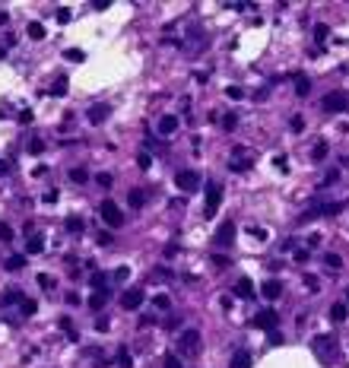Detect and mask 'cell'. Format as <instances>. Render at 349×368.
<instances>
[{"mask_svg": "<svg viewBox=\"0 0 349 368\" xmlns=\"http://www.w3.org/2000/svg\"><path fill=\"white\" fill-rule=\"evenodd\" d=\"M111 181H115L111 175H99V184H102V187H111Z\"/></svg>", "mask_w": 349, "mask_h": 368, "instance_id": "obj_50", "label": "cell"}, {"mask_svg": "<svg viewBox=\"0 0 349 368\" xmlns=\"http://www.w3.org/2000/svg\"><path fill=\"white\" fill-rule=\"evenodd\" d=\"M174 130H178V118H174V115L159 118V124H156V133H159V136H172Z\"/></svg>", "mask_w": 349, "mask_h": 368, "instance_id": "obj_9", "label": "cell"}, {"mask_svg": "<svg viewBox=\"0 0 349 368\" xmlns=\"http://www.w3.org/2000/svg\"><path fill=\"white\" fill-rule=\"evenodd\" d=\"M41 149H45V143H41V140H38V136H35V140L29 143V152H35V156H38V152H41Z\"/></svg>", "mask_w": 349, "mask_h": 368, "instance_id": "obj_44", "label": "cell"}, {"mask_svg": "<svg viewBox=\"0 0 349 368\" xmlns=\"http://www.w3.org/2000/svg\"><path fill=\"white\" fill-rule=\"evenodd\" d=\"M219 203H222V184H219V181H209V184H206V207H203V216L213 219L216 210H219Z\"/></svg>", "mask_w": 349, "mask_h": 368, "instance_id": "obj_2", "label": "cell"}, {"mask_svg": "<svg viewBox=\"0 0 349 368\" xmlns=\"http://www.w3.org/2000/svg\"><path fill=\"white\" fill-rule=\"evenodd\" d=\"M150 162H153V159L146 156V152H140V156H137V165H140V168H150Z\"/></svg>", "mask_w": 349, "mask_h": 368, "instance_id": "obj_46", "label": "cell"}, {"mask_svg": "<svg viewBox=\"0 0 349 368\" xmlns=\"http://www.w3.org/2000/svg\"><path fill=\"white\" fill-rule=\"evenodd\" d=\"M235 295H238V298H254V295H257L254 282H251L248 276H241L238 282H235Z\"/></svg>", "mask_w": 349, "mask_h": 368, "instance_id": "obj_14", "label": "cell"}, {"mask_svg": "<svg viewBox=\"0 0 349 368\" xmlns=\"http://www.w3.org/2000/svg\"><path fill=\"white\" fill-rule=\"evenodd\" d=\"M311 159H314V162H324V159H327V143H314Z\"/></svg>", "mask_w": 349, "mask_h": 368, "instance_id": "obj_26", "label": "cell"}, {"mask_svg": "<svg viewBox=\"0 0 349 368\" xmlns=\"http://www.w3.org/2000/svg\"><path fill=\"white\" fill-rule=\"evenodd\" d=\"M51 96H54V99H64L67 96V76H57V80L51 83Z\"/></svg>", "mask_w": 349, "mask_h": 368, "instance_id": "obj_19", "label": "cell"}, {"mask_svg": "<svg viewBox=\"0 0 349 368\" xmlns=\"http://www.w3.org/2000/svg\"><path fill=\"white\" fill-rule=\"evenodd\" d=\"M346 302H349V286H346Z\"/></svg>", "mask_w": 349, "mask_h": 368, "instance_id": "obj_55", "label": "cell"}, {"mask_svg": "<svg viewBox=\"0 0 349 368\" xmlns=\"http://www.w3.org/2000/svg\"><path fill=\"white\" fill-rule=\"evenodd\" d=\"M108 115H111V108H108V105H92L89 111H86L89 124H105V121H108Z\"/></svg>", "mask_w": 349, "mask_h": 368, "instance_id": "obj_12", "label": "cell"}, {"mask_svg": "<svg viewBox=\"0 0 349 368\" xmlns=\"http://www.w3.org/2000/svg\"><path fill=\"white\" fill-rule=\"evenodd\" d=\"M165 368H184V365H181V359L174 353H169V356H165Z\"/></svg>", "mask_w": 349, "mask_h": 368, "instance_id": "obj_37", "label": "cell"}, {"mask_svg": "<svg viewBox=\"0 0 349 368\" xmlns=\"http://www.w3.org/2000/svg\"><path fill=\"white\" fill-rule=\"evenodd\" d=\"M327 35H330V32H327V25H324V22H318V25H314V41H318V45H324V41H327Z\"/></svg>", "mask_w": 349, "mask_h": 368, "instance_id": "obj_28", "label": "cell"}, {"mask_svg": "<svg viewBox=\"0 0 349 368\" xmlns=\"http://www.w3.org/2000/svg\"><path fill=\"white\" fill-rule=\"evenodd\" d=\"M64 57H67V61H73V64L86 61V54H83V51H76V48H67V51H64Z\"/></svg>", "mask_w": 349, "mask_h": 368, "instance_id": "obj_31", "label": "cell"}, {"mask_svg": "<svg viewBox=\"0 0 349 368\" xmlns=\"http://www.w3.org/2000/svg\"><path fill=\"white\" fill-rule=\"evenodd\" d=\"M115 279H118V282H127V279H130V267H118V270H115Z\"/></svg>", "mask_w": 349, "mask_h": 368, "instance_id": "obj_38", "label": "cell"}, {"mask_svg": "<svg viewBox=\"0 0 349 368\" xmlns=\"http://www.w3.org/2000/svg\"><path fill=\"white\" fill-rule=\"evenodd\" d=\"M6 175H10V162L0 159V178H6Z\"/></svg>", "mask_w": 349, "mask_h": 368, "instance_id": "obj_47", "label": "cell"}, {"mask_svg": "<svg viewBox=\"0 0 349 368\" xmlns=\"http://www.w3.org/2000/svg\"><path fill=\"white\" fill-rule=\"evenodd\" d=\"M70 181H73V184H86V181H89L86 168H73V172H70Z\"/></svg>", "mask_w": 349, "mask_h": 368, "instance_id": "obj_30", "label": "cell"}, {"mask_svg": "<svg viewBox=\"0 0 349 368\" xmlns=\"http://www.w3.org/2000/svg\"><path fill=\"white\" fill-rule=\"evenodd\" d=\"M105 302H108V289H95V292L89 295V308H92V311H102Z\"/></svg>", "mask_w": 349, "mask_h": 368, "instance_id": "obj_15", "label": "cell"}, {"mask_svg": "<svg viewBox=\"0 0 349 368\" xmlns=\"http://www.w3.org/2000/svg\"><path fill=\"white\" fill-rule=\"evenodd\" d=\"M337 178H340V175H337V172H330V175H327V178H324V181H321V187H327V184H334V181H337Z\"/></svg>", "mask_w": 349, "mask_h": 368, "instance_id": "obj_51", "label": "cell"}, {"mask_svg": "<svg viewBox=\"0 0 349 368\" xmlns=\"http://www.w3.org/2000/svg\"><path fill=\"white\" fill-rule=\"evenodd\" d=\"M305 286H308L311 292H314V289H318V279H314V276H305Z\"/></svg>", "mask_w": 349, "mask_h": 368, "instance_id": "obj_53", "label": "cell"}, {"mask_svg": "<svg viewBox=\"0 0 349 368\" xmlns=\"http://www.w3.org/2000/svg\"><path fill=\"white\" fill-rule=\"evenodd\" d=\"M324 263H327V267H340V263H343V260H340V254H324Z\"/></svg>", "mask_w": 349, "mask_h": 368, "instance_id": "obj_40", "label": "cell"}, {"mask_svg": "<svg viewBox=\"0 0 349 368\" xmlns=\"http://www.w3.org/2000/svg\"><path fill=\"white\" fill-rule=\"evenodd\" d=\"M92 289H105V282H108V279H105V273H92Z\"/></svg>", "mask_w": 349, "mask_h": 368, "instance_id": "obj_36", "label": "cell"}, {"mask_svg": "<svg viewBox=\"0 0 349 368\" xmlns=\"http://www.w3.org/2000/svg\"><path fill=\"white\" fill-rule=\"evenodd\" d=\"M174 187H178V191H197V187H200V175L190 172V168H187V172H178V175H174Z\"/></svg>", "mask_w": 349, "mask_h": 368, "instance_id": "obj_6", "label": "cell"}, {"mask_svg": "<svg viewBox=\"0 0 349 368\" xmlns=\"http://www.w3.org/2000/svg\"><path fill=\"white\" fill-rule=\"evenodd\" d=\"M57 22H60V25L70 22V10H67V6H60V10H57Z\"/></svg>", "mask_w": 349, "mask_h": 368, "instance_id": "obj_43", "label": "cell"}, {"mask_svg": "<svg viewBox=\"0 0 349 368\" xmlns=\"http://www.w3.org/2000/svg\"><path fill=\"white\" fill-rule=\"evenodd\" d=\"M143 298H146V295H143V289H137V286H134V289H127V292H124L121 305H124V311H137V308L143 305Z\"/></svg>", "mask_w": 349, "mask_h": 368, "instance_id": "obj_8", "label": "cell"}, {"mask_svg": "<svg viewBox=\"0 0 349 368\" xmlns=\"http://www.w3.org/2000/svg\"><path fill=\"white\" fill-rule=\"evenodd\" d=\"M19 311H22V318H32V314L38 311V302H35V298H29V295H25L22 302H19Z\"/></svg>", "mask_w": 349, "mask_h": 368, "instance_id": "obj_21", "label": "cell"}, {"mask_svg": "<svg viewBox=\"0 0 349 368\" xmlns=\"http://www.w3.org/2000/svg\"><path fill=\"white\" fill-rule=\"evenodd\" d=\"M153 305H156V308H159V311H169V308H172V298H169V295H165V292H159V295H156V298H153Z\"/></svg>", "mask_w": 349, "mask_h": 368, "instance_id": "obj_27", "label": "cell"}, {"mask_svg": "<svg viewBox=\"0 0 349 368\" xmlns=\"http://www.w3.org/2000/svg\"><path fill=\"white\" fill-rule=\"evenodd\" d=\"M67 232L80 235V232H83V219H80V216H70V219H67Z\"/></svg>", "mask_w": 349, "mask_h": 368, "instance_id": "obj_29", "label": "cell"}, {"mask_svg": "<svg viewBox=\"0 0 349 368\" xmlns=\"http://www.w3.org/2000/svg\"><path fill=\"white\" fill-rule=\"evenodd\" d=\"M251 365H254V359H251V349H235V353H232L229 368H251Z\"/></svg>", "mask_w": 349, "mask_h": 368, "instance_id": "obj_10", "label": "cell"}, {"mask_svg": "<svg viewBox=\"0 0 349 368\" xmlns=\"http://www.w3.org/2000/svg\"><path fill=\"white\" fill-rule=\"evenodd\" d=\"M38 286H41V289H54V279L45 276V273H38Z\"/></svg>", "mask_w": 349, "mask_h": 368, "instance_id": "obj_42", "label": "cell"}, {"mask_svg": "<svg viewBox=\"0 0 349 368\" xmlns=\"http://www.w3.org/2000/svg\"><path fill=\"white\" fill-rule=\"evenodd\" d=\"M232 238H235V222H229V219H225L222 226L216 229V238H213V242H216V245H229Z\"/></svg>", "mask_w": 349, "mask_h": 368, "instance_id": "obj_11", "label": "cell"}, {"mask_svg": "<svg viewBox=\"0 0 349 368\" xmlns=\"http://www.w3.org/2000/svg\"><path fill=\"white\" fill-rule=\"evenodd\" d=\"M260 295H264V298H279V295H283V286H279L276 279H267L264 286H260Z\"/></svg>", "mask_w": 349, "mask_h": 368, "instance_id": "obj_16", "label": "cell"}, {"mask_svg": "<svg viewBox=\"0 0 349 368\" xmlns=\"http://www.w3.org/2000/svg\"><path fill=\"white\" fill-rule=\"evenodd\" d=\"M273 165L279 168V172H286V168H289V159H286V156H276V159H273Z\"/></svg>", "mask_w": 349, "mask_h": 368, "instance_id": "obj_45", "label": "cell"}, {"mask_svg": "<svg viewBox=\"0 0 349 368\" xmlns=\"http://www.w3.org/2000/svg\"><path fill=\"white\" fill-rule=\"evenodd\" d=\"M337 213H343V203H330V207H324V216H337Z\"/></svg>", "mask_w": 349, "mask_h": 368, "instance_id": "obj_41", "label": "cell"}, {"mask_svg": "<svg viewBox=\"0 0 349 368\" xmlns=\"http://www.w3.org/2000/svg\"><path fill=\"white\" fill-rule=\"evenodd\" d=\"M99 216L108 222L111 229H121V226H124V210H121L118 203L111 200V197H105V200L99 203Z\"/></svg>", "mask_w": 349, "mask_h": 368, "instance_id": "obj_1", "label": "cell"}, {"mask_svg": "<svg viewBox=\"0 0 349 368\" xmlns=\"http://www.w3.org/2000/svg\"><path fill=\"white\" fill-rule=\"evenodd\" d=\"M6 19H10V16H6L3 10H0V25H6Z\"/></svg>", "mask_w": 349, "mask_h": 368, "instance_id": "obj_54", "label": "cell"}, {"mask_svg": "<svg viewBox=\"0 0 349 368\" xmlns=\"http://www.w3.org/2000/svg\"><path fill=\"white\" fill-rule=\"evenodd\" d=\"M270 343H283V333H279V330H270Z\"/></svg>", "mask_w": 349, "mask_h": 368, "instance_id": "obj_52", "label": "cell"}, {"mask_svg": "<svg viewBox=\"0 0 349 368\" xmlns=\"http://www.w3.org/2000/svg\"><path fill=\"white\" fill-rule=\"evenodd\" d=\"M25 267V254H10L6 257V270H22Z\"/></svg>", "mask_w": 349, "mask_h": 368, "instance_id": "obj_23", "label": "cell"}, {"mask_svg": "<svg viewBox=\"0 0 349 368\" xmlns=\"http://www.w3.org/2000/svg\"><path fill=\"white\" fill-rule=\"evenodd\" d=\"M0 242H13V229L0 222Z\"/></svg>", "mask_w": 349, "mask_h": 368, "instance_id": "obj_39", "label": "cell"}, {"mask_svg": "<svg viewBox=\"0 0 349 368\" xmlns=\"http://www.w3.org/2000/svg\"><path fill=\"white\" fill-rule=\"evenodd\" d=\"M254 324L257 330H276V324H279V318H276V308H260V311L254 314Z\"/></svg>", "mask_w": 349, "mask_h": 368, "instance_id": "obj_4", "label": "cell"}, {"mask_svg": "<svg viewBox=\"0 0 349 368\" xmlns=\"http://www.w3.org/2000/svg\"><path fill=\"white\" fill-rule=\"evenodd\" d=\"M346 314H349V308H346L343 302H337L334 308H330V318H334L337 324H343V321H346Z\"/></svg>", "mask_w": 349, "mask_h": 368, "instance_id": "obj_22", "label": "cell"}, {"mask_svg": "<svg viewBox=\"0 0 349 368\" xmlns=\"http://www.w3.org/2000/svg\"><path fill=\"white\" fill-rule=\"evenodd\" d=\"M22 298H25V292H22V289H19V286H10V289H3V298H0V305H3V308H10V305H19Z\"/></svg>", "mask_w": 349, "mask_h": 368, "instance_id": "obj_13", "label": "cell"}, {"mask_svg": "<svg viewBox=\"0 0 349 368\" xmlns=\"http://www.w3.org/2000/svg\"><path fill=\"white\" fill-rule=\"evenodd\" d=\"M178 349H181L184 356H197V353H200V330H194V327L181 330V337H178Z\"/></svg>", "mask_w": 349, "mask_h": 368, "instance_id": "obj_3", "label": "cell"}, {"mask_svg": "<svg viewBox=\"0 0 349 368\" xmlns=\"http://www.w3.org/2000/svg\"><path fill=\"white\" fill-rule=\"evenodd\" d=\"M349 108V96L346 92H330V96H324V111L327 115H340V111Z\"/></svg>", "mask_w": 349, "mask_h": 368, "instance_id": "obj_5", "label": "cell"}, {"mask_svg": "<svg viewBox=\"0 0 349 368\" xmlns=\"http://www.w3.org/2000/svg\"><path fill=\"white\" fill-rule=\"evenodd\" d=\"M19 124H32V111H29V108H25L22 115H19Z\"/></svg>", "mask_w": 349, "mask_h": 368, "instance_id": "obj_49", "label": "cell"}, {"mask_svg": "<svg viewBox=\"0 0 349 368\" xmlns=\"http://www.w3.org/2000/svg\"><path fill=\"white\" fill-rule=\"evenodd\" d=\"M219 124H222V130H235V127H238V118H235V115H225Z\"/></svg>", "mask_w": 349, "mask_h": 368, "instance_id": "obj_33", "label": "cell"}, {"mask_svg": "<svg viewBox=\"0 0 349 368\" xmlns=\"http://www.w3.org/2000/svg\"><path fill=\"white\" fill-rule=\"evenodd\" d=\"M225 96L238 102V99H244V89H241V86H225Z\"/></svg>", "mask_w": 349, "mask_h": 368, "instance_id": "obj_34", "label": "cell"}, {"mask_svg": "<svg viewBox=\"0 0 349 368\" xmlns=\"http://www.w3.org/2000/svg\"><path fill=\"white\" fill-rule=\"evenodd\" d=\"M308 89H311V80L308 76H299L295 80V96H308Z\"/></svg>", "mask_w": 349, "mask_h": 368, "instance_id": "obj_25", "label": "cell"}, {"mask_svg": "<svg viewBox=\"0 0 349 368\" xmlns=\"http://www.w3.org/2000/svg\"><path fill=\"white\" fill-rule=\"evenodd\" d=\"M57 197H60V194H57V191H48V194H45V197H41V200H45V203H57Z\"/></svg>", "mask_w": 349, "mask_h": 368, "instance_id": "obj_48", "label": "cell"}, {"mask_svg": "<svg viewBox=\"0 0 349 368\" xmlns=\"http://www.w3.org/2000/svg\"><path fill=\"white\" fill-rule=\"evenodd\" d=\"M3 54H6V51H3V48H0V57H3Z\"/></svg>", "mask_w": 349, "mask_h": 368, "instance_id": "obj_56", "label": "cell"}, {"mask_svg": "<svg viewBox=\"0 0 349 368\" xmlns=\"http://www.w3.org/2000/svg\"><path fill=\"white\" fill-rule=\"evenodd\" d=\"M232 172H251V156H244V146H235L232 159H229Z\"/></svg>", "mask_w": 349, "mask_h": 368, "instance_id": "obj_7", "label": "cell"}, {"mask_svg": "<svg viewBox=\"0 0 349 368\" xmlns=\"http://www.w3.org/2000/svg\"><path fill=\"white\" fill-rule=\"evenodd\" d=\"M289 130H292V133H299V130H305V121H302V118H299V115H295V118H289Z\"/></svg>", "mask_w": 349, "mask_h": 368, "instance_id": "obj_35", "label": "cell"}, {"mask_svg": "<svg viewBox=\"0 0 349 368\" xmlns=\"http://www.w3.org/2000/svg\"><path fill=\"white\" fill-rule=\"evenodd\" d=\"M25 35H29L32 41H41L48 32H45V25H41V22H29V25H25Z\"/></svg>", "mask_w": 349, "mask_h": 368, "instance_id": "obj_17", "label": "cell"}, {"mask_svg": "<svg viewBox=\"0 0 349 368\" xmlns=\"http://www.w3.org/2000/svg\"><path fill=\"white\" fill-rule=\"evenodd\" d=\"M118 365H121V368H134V359H130L127 349H121V353H118Z\"/></svg>", "mask_w": 349, "mask_h": 368, "instance_id": "obj_32", "label": "cell"}, {"mask_svg": "<svg viewBox=\"0 0 349 368\" xmlns=\"http://www.w3.org/2000/svg\"><path fill=\"white\" fill-rule=\"evenodd\" d=\"M57 324H60V330H64L67 340H76V327H73V321H70V318H60Z\"/></svg>", "mask_w": 349, "mask_h": 368, "instance_id": "obj_24", "label": "cell"}, {"mask_svg": "<svg viewBox=\"0 0 349 368\" xmlns=\"http://www.w3.org/2000/svg\"><path fill=\"white\" fill-rule=\"evenodd\" d=\"M127 203H130V210H143V203H146V194L140 191V187H134V191H130V197H127Z\"/></svg>", "mask_w": 349, "mask_h": 368, "instance_id": "obj_18", "label": "cell"}, {"mask_svg": "<svg viewBox=\"0 0 349 368\" xmlns=\"http://www.w3.org/2000/svg\"><path fill=\"white\" fill-rule=\"evenodd\" d=\"M25 251H29V254H41V251H45V238H41V235H29Z\"/></svg>", "mask_w": 349, "mask_h": 368, "instance_id": "obj_20", "label": "cell"}]
</instances>
